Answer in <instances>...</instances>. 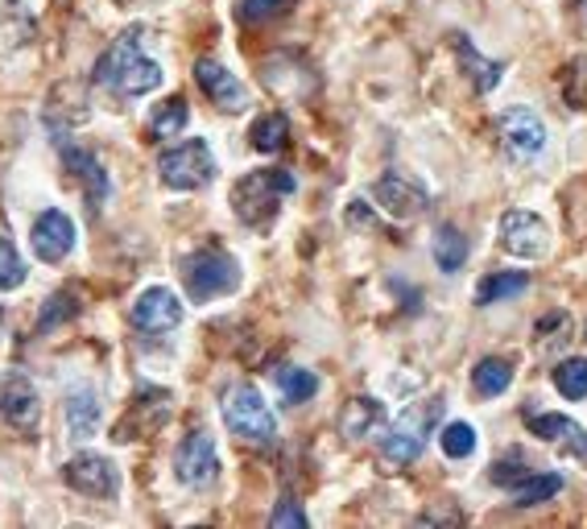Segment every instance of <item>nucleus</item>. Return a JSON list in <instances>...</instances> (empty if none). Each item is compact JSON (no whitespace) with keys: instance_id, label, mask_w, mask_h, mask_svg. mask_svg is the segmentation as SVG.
Masks as SVG:
<instances>
[{"instance_id":"nucleus-6","label":"nucleus","mask_w":587,"mask_h":529,"mask_svg":"<svg viewBox=\"0 0 587 529\" xmlns=\"http://www.w3.org/2000/svg\"><path fill=\"white\" fill-rule=\"evenodd\" d=\"M157 178L171 190H203L215 178V153L203 137L183 141L157 157Z\"/></svg>"},{"instance_id":"nucleus-15","label":"nucleus","mask_w":587,"mask_h":529,"mask_svg":"<svg viewBox=\"0 0 587 529\" xmlns=\"http://www.w3.org/2000/svg\"><path fill=\"white\" fill-rule=\"evenodd\" d=\"M0 418L9 426H17V431L38 422V389L25 373H9L0 380Z\"/></svg>"},{"instance_id":"nucleus-23","label":"nucleus","mask_w":587,"mask_h":529,"mask_svg":"<svg viewBox=\"0 0 587 529\" xmlns=\"http://www.w3.org/2000/svg\"><path fill=\"white\" fill-rule=\"evenodd\" d=\"M513 385V364L501 356H484L472 373V389L480 397H501Z\"/></svg>"},{"instance_id":"nucleus-31","label":"nucleus","mask_w":587,"mask_h":529,"mask_svg":"<svg viewBox=\"0 0 587 529\" xmlns=\"http://www.w3.org/2000/svg\"><path fill=\"white\" fill-rule=\"evenodd\" d=\"M526 426L547 443H563L575 431V422L567 414H526Z\"/></svg>"},{"instance_id":"nucleus-26","label":"nucleus","mask_w":587,"mask_h":529,"mask_svg":"<svg viewBox=\"0 0 587 529\" xmlns=\"http://www.w3.org/2000/svg\"><path fill=\"white\" fill-rule=\"evenodd\" d=\"M187 120H190V108H187V99L183 95H171L166 104H157L150 116V137H178V132L187 129Z\"/></svg>"},{"instance_id":"nucleus-36","label":"nucleus","mask_w":587,"mask_h":529,"mask_svg":"<svg viewBox=\"0 0 587 529\" xmlns=\"http://www.w3.org/2000/svg\"><path fill=\"white\" fill-rule=\"evenodd\" d=\"M0 331H4V310H0Z\"/></svg>"},{"instance_id":"nucleus-14","label":"nucleus","mask_w":587,"mask_h":529,"mask_svg":"<svg viewBox=\"0 0 587 529\" xmlns=\"http://www.w3.org/2000/svg\"><path fill=\"white\" fill-rule=\"evenodd\" d=\"M195 79H199L203 95H208L220 113H245L248 108L245 83L232 75L224 62H215V58H199V62H195Z\"/></svg>"},{"instance_id":"nucleus-34","label":"nucleus","mask_w":587,"mask_h":529,"mask_svg":"<svg viewBox=\"0 0 587 529\" xmlns=\"http://www.w3.org/2000/svg\"><path fill=\"white\" fill-rule=\"evenodd\" d=\"M567 79H579V87H575V83L567 87L571 108H587V58H575V62H571Z\"/></svg>"},{"instance_id":"nucleus-16","label":"nucleus","mask_w":587,"mask_h":529,"mask_svg":"<svg viewBox=\"0 0 587 529\" xmlns=\"http://www.w3.org/2000/svg\"><path fill=\"white\" fill-rule=\"evenodd\" d=\"M385 426V405L377 397H352L340 410V435L348 443H361V438H373Z\"/></svg>"},{"instance_id":"nucleus-5","label":"nucleus","mask_w":587,"mask_h":529,"mask_svg":"<svg viewBox=\"0 0 587 529\" xmlns=\"http://www.w3.org/2000/svg\"><path fill=\"white\" fill-rule=\"evenodd\" d=\"M224 422L232 435L245 438V443H257V447H266V443L278 438V418L266 405L261 389L248 385V380L232 385L224 393Z\"/></svg>"},{"instance_id":"nucleus-9","label":"nucleus","mask_w":587,"mask_h":529,"mask_svg":"<svg viewBox=\"0 0 587 529\" xmlns=\"http://www.w3.org/2000/svg\"><path fill=\"white\" fill-rule=\"evenodd\" d=\"M373 199H377V208L385 211V215H394L401 224L422 220L426 208H431L426 187L414 183V178H406V174H380L377 183H373Z\"/></svg>"},{"instance_id":"nucleus-37","label":"nucleus","mask_w":587,"mask_h":529,"mask_svg":"<svg viewBox=\"0 0 587 529\" xmlns=\"http://www.w3.org/2000/svg\"><path fill=\"white\" fill-rule=\"evenodd\" d=\"M584 4H587V0H584Z\"/></svg>"},{"instance_id":"nucleus-11","label":"nucleus","mask_w":587,"mask_h":529,"mask_svg":"<svg viewBox=\"0 0 587 529\" xmlns=\"http://www.w3.org/2000/svg\"><path fill=\"white\" fill-rule=\"evenodd\" d=\"M62 480H67V489L83 492V496H104V501H113L120 492V472H116L113 459H104V455H75V459H67L62 463Z\"/></svg>"},{"instance_id":"nucleus-29","label":"nucleus","mask_w":587,"mask_h":529,"mask_svg":"<svg viewBox=\"0 0 587 529\" xmlns=\"http://www.w3.org/2000/svg\"><path fill=\"white\" fill-rule=\"evenodd\" d=\"M438 443H443V455L447 459H468L476 451V431L468 422H447L443 431H438Z\"/></svg>"},{"instance_id":"nucleus-27","label":"nucleus","mask_w":587,"mask_h":529,"mask_svg":"<svg viewBox=\"0 0 587 529\" xmlns=\"http://www.w3.org/2000/svg\"><path fill=\"white\" fill-rule=\"evenodd\" d=\"M530 285L526 273H493V278H484V282L476 285V303L480 306H496V303H509L513 294H521Z\"/></svg>"},{"instance_id":"nucleus-33","label":"nucleus","mask_w":587,"mask_h":529,"mask_svg":"<svg viewBox=\"0 0 587 529\" xmlns=\"http://www.w3.org/2000/svg\"><path fill=\"white\" fill-rule=\"evenodd\" d=\"M269 526L273 529H303L306 526V513H303V505H298V501H294V496H282V501H278V509L269 513Z\"/></svg>"},{"instance_id":"nucleus-3","label":"nucleus","mask_w":587,"mask_h":529,"mask_svg":"<svg viewBox=\"0 0 587 529\" xmlns=\"http://www.w3.org/2000/svg\"><path fill=\"white\" fill-rule=\"evenodd\" d=\"M438 422H443V401H438V397L410 405V410L389 426V435L380 438V459H385L389 468H410L418 455L426 451V443H431Z\"/></svg>"},{"instance_id":"nucleus-13","label":"nucleus","mask_w":587,"mask_h":529,"mask_svg":"<svg viewBox=\"0 0 587 529\" xmlns=\"http://www.w3.org/2000/svg\"><path fill=\"white\" fill-rule=\"evenodd\" d=\"M183 322V303L178 294L166 290V285H150L141 290V298L133 303V327L145 331V336H162V331H174Z\"/></svg>"},{"instance_id":"nucleus-17","label":"nucleus","mask_w":587,"mask_h":529,"mask_svg":"<svg viewBox=\"0 0 587 529\" xmlns=\"http://www.w3.org/2000/svg\"><path fill=\"white\" fill-rule=\"evenodd\" d=\"M451 50L459 58V67H463V75L472 79L476 92H493L496 83H501V75H505V67L480 55L472 42H468V34H451Z\"/></svg>"},{"instance_id":"nucleus-1","label":"nucleus","mask_w":587,"mask_h":529,"mask_svg":"<svg viewBox=\"0 0 587 529\" xmlns=\"http://www.w3.org/2000/svg\"><path fill=\"white\" fill-rule=\"evenodd\" d=\"M95 83H104L116 95H150L162 87V67L145 55L141 30H129L104 50L95 62Z\"/></svg>"},{"instance_id":"nucleus-30","label":"nucleus","mask_w":587,"mask_h":529,"mask_svg":"<svg viewBox=\"0 0 587 529\" xmlns=\"http://www.w3.org/2000/svg\"><path fill=\"white\" fill-rule=\"evenodd\" d=\"M290 9H294V0H240L236 17L245 21V25H266V21L290 13Z\"/></svg>"},{"instance_id":"nucleus-10","label":"nucleus","mask_w":587,"mask_h":529,"mask_svg":"<svg viewBox=\"0 0 587 529\" xmlns=\"http://www.w3.org/2000/svg\"><path fill=\"white\" fill-rule=\"evenodd\" d=\"M174 475L187 489H208L211 480L220 475V451H215V438L208 431H190L178 443V451H174Z\"/></svg>"},{"instance_id":"nucleus-22","label":"nucleus","mask_w":587,"mask_h":529,"mask_svg":"<svg viewBox=\"0 0 587 529\" xmlns=\"http://www.w3.org/2000/svg\"><path fill=\"white\" fill-rule=\"evenodd\" d=\"M248 141H253V150L257 153H282L290 145V120L282 113H266L253 120V129H248Z\"/></svg>"},{"instance_id":"nucleus-8","label":"nucleus","mask_w":587,"mask_h":529,"mask_svg":"<svg viewBox=\"0 0 587 529\" xmlns=\"http://www.w3.org/2000/svg\"><path fill=\"white\" fill-rule=\"evenodd\" d=\"M496 145L509 162H533L547 150V125L530 108H513L496 120Z\"/></svg>"},{"instance_id":"nucleus-4","label":"nucleus","mask_w":587,"mask_h":529,"mask_svg":"<svg viewBox=\"0 0 587 529\" xmlns=\"http://www.w3.org/2000/svg\"><path fill=\"white\" fill-rule=\"evenodd\" d=\"M183 285H187L190 303H211V298H224L240 285V264L224 248H195L178 264Z\"/></svg>"},{"instance_id":"nucleus-24","label":"nucleus","mask_w":587,"mask_h":529,"mask_svg":"<svg viewBox=\"0 0 587 529\" xmlns=\"http://www.w3.org/2000/svg\"><path fill=\"white\" fill-rule=\"evenodd\" d=\"M273 380H278V389H282V397L290 405H303V401H310V397L319 393V377L310 368H298V364H282L273 373Z\"/></svg>"},{"instance_id":"nucleus-28","label":"nucleus","mask_w":587,"mask_h":529,"mask_svg":"<svg viewBox=\"0 0 587 529\" xmlns=\"http://www.w3.org/2000/svg\"><path fill=\"white\" fill-rule=\"evenodd\" d=\"M554 389L567 401H584L587 397V356H571L554 368Z\"/></svg>"},{"instance_id":"nucleus-19","label":"nucleus","mask_w":587,"mask_h":529,"mask_svg":"<svg viewBox=\"0 0 587 529\" xmlns=\"http://www.w3.org/2000/svg\"><path fill=\"white\" fill-rule=\"evenodd\" d=\"M509 489V501L517 509H533V505H547L563 492V475L559 472H521L517 480L505 484Z\"/></svg>"},{"instance_id":"nucleus-35","label":"nucleus","mask_w":587,"mask_h":529,"mask_svg":"<svg viewBox=\"0 0 587 529\" xmlns=\"http://www.w3.org/2000/svg\"><path fill=\"white\" fill-rule=\"evenodd\" d=\"M563 455H571V459L587 463V431H584V426H575V431L563 438Z\"/></svg>"},{"instance_id":"nucleus-21","label":"nucleus","mask_w":587,"mask_h":529,"mask_svg":"<svg viewBox=\"0 0 587 529\" xmlns=\"http://www.w3.org/2000/svg\"><path fill=\"white\" fill-rule=\"evenodd\" d=\"M67 431H71V438H92L99 431V397L92 389H79L67 397Z\"/></svg>"},{"instance_id":"nucleus-18","label":"nucleus","mask_w":587,"mask_h":529,"mask_svg":"<svg viewBox=\"0 0 587 529\" xmlns=\"http://www.w3.org/2000/svg\"><path fill=\"white\" fill-rule=\"evenodd\" d=\"M62 166L71 171V178H79V187H83V195H87V203H92V211L108 199V174H104V166L95 162V153L87 150H62Z\"/></svg>"},{"instance_id":"nucleus-20","label":"nucleus","mask_w":587,"mask_h":529,"mask_svg":"<svg viewBox=\"0 0 587 529\" xmlns=\"http://www.w3.org/2000/svg\"><path fill=\"white\" fill-rule=\"evenodd\" d=\"M79 310H83V303H79V290H75V285H62V290H55V294L42 303L34 331H38V336H50V331H58V327H67V322L75 319Z\"/></svg>"},{"instance_id":"nucleus-2","label":"nucleus","mask_w":587,"mask_h":529,"mask_svg":"<svg viewBox=\"0 0 587 529\" xmlns=\"http://www.w3.org/2000/svg\"><path fill=\"white\" fill-rule=\"evenodd\" d=\"M294 174L290 171H248L245 178H236V187H232V211H236V220L245 227H269L278 220V211H282V199L285 195H294Z\"/></svg>"},{"instance_id":"nucleus-7","label":"nucleus","mask_w":587,"mask_h":529,"mask_svg":"<svg viewBox=\"0 0 587 529\" xmlns=\"http://www.w3.org/2000/svg\"><path fill=\"white\" fill-rule=\"evenodd\" d=\"M496 236H501V248H505L509 257H517V261H542L550 252V227H547V220L533 215V211H521V208L505 211Z\"/></svg>"},{"instance_id":"nucleus-32","label":"nucleus","mask_w":587,"mask_h":529,"mask_svg":"<svg viewBox=\"0 0 587 529\" xmlns=\"http://www.w3.org/2000/svg\"><path fill=\"white\" fill-rule=\"evenodd\" d=\"M21 282H25V261L13 248V240L0 236V290H17Z\"/></svg>"},{"instance_id":"nucleus-12","label":"nucleus","mask_w":587,"mask_h":529,"mask_svg":"<svg viewBox=\"0 0 587 529\" xmlns=\"http://www.w3.org/2000/svg\"><path fill=\"white\" fill-rule=\"evenodd\" d=\"M34 252H38V261L46 264H62L71 252H75V224H71V215L67 211H42L38 220H34Z\"/></svg>"},{"instance_id":"nucleus-25","label":"nucleus","mask_w":587,"mask_h":529,"mask_svg":"<svg viewBox=\"0 0 587 529\" xmlns=\"http://www.w3.org/2000/svg\"><path fill=\"white\" fill-rule=\"evenodd\" d=\"M463 261H468V236L455 224H443L435 232V264L443 273H455L463 269Z\"/></svg>"}]
</instances>
